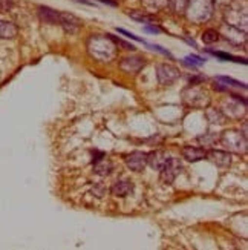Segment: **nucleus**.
<instances>
[{
	"label": "nucleus",
	"instance_id": "1",
	"mask_svg": "<svg viewBox=\"0 0 248 250\" xmlns=\"http://www.w3.org/2000/svg\"><path fill=\"white\" fill-rule=\"evenodd\" d=\"M86 48H88V52L92 59L98 60V62H104V63H109V62L115 60L116 54H118V48L109 34L91 36L88 39V43H86Z\"/></svg>",
	"mask_w": 248,
	"mask_h": 250
},
{
	"label": "nucleus",
	"instance_id": "2",
	"mask_svg": "<svg viewBox=\"0 0 248 250\" xmlns=\"http://www.w3.org/2000/svg\"><path fill=\"white\" fill-rule=\"evenodd\" d=\"M214 11V2L213 0H187V6L184 14L193 23H204L210 20Z\"/></svg>",
	"mask_w": 248,
	"mask_h": 250
},
{
	"label": "nucleus",
	"instance_id": "3",
	"mask_svg": "<svg viewBox=\"0 0 248 250\" xmlns=\"http://www.w3.org/2000/svg\"><path fill=\"white\" fill-rule=\"evenodd\" d=\"M221 145L225 146L230 152L234 154H245L247 152V135L238 129H229L219 137Z\"/></svg>",
	"mask_w": 248,
	"mask_h": 250
},
{
	"label": "nucleus",
	"instance_id": "4",
	"mask_svg": "<svg viewBox=\"0 0 248 250\" xmlns=\"http://www.w3.org/2000/svg\"><path fill=\"white\" fill-rule=\"evenodd\" d=\"M182 102L190 107H201V109H204V107L210 104V95L202 88H199V86L191 84L182 92Z\"/></svg>",
	"mask_w": 248,
	"mask_h": 250
},
{
	"label": "nucleus",
	"instance_id": "5",
	"mask_svg": "<svg viewBox=\"0 0 248 250\" xmlns=\"http://www.w3.org/2000/svg\"><path fill=\"white\" fill-rule=\"evenodd\" d=\"M225 23L234 26L242 31H247V8L244 6L241 9V5L238 3H231L227 11H225Z\"/></svg>",
	"mask_w": 248,
	"mask_h": 250
},
{
	"label": "nucleus",
	"instance_id": "6",
	"mask_svg": "<svg viewBox=\"0 0 248 250\" xmlns=\"http://www.w3.org/2000/svg\"><path fill=\"white\" fill-rule=\"evenodd\" d=\"M179 75H181L179 69L173 66V64L161 63L156 66V79L163 86H169L172 83H175L179 79Z\"/></svg>",
	"mask_w": 248,
	"mask_h": 250
},
{
	"label": "nucleus",
	"instance_id": "7",
	"mask_svg": "<svg viewBox=\"0 0 248 250\" xmlns=\"http://www.w3.org/2000/svg\"><path fill=\"white\" fill-rule=\"evenodd\" d=\"M161 170V181L164 184H172L176 177L182 170V165L178 158H167V161L164 163V166L159 169Z\"/></svg>",
	"mask_w": 248,
	"mask_h": 250
},
{
	"label": "nucleus",
	"instance_id": "8",
	"mask_svg": "<svg viewBox=\"0 0 248 250\" xmlns=\"http://www.w3.org/2000/svg\"><path fill=\"white\" fill-rule=\"evenodd\" d=\"M146 66V60L141 56H131V57H124L120 62V68L127 72V74H138L143 68Z\"/></svg>",
	"mask_w": 248,
	"mask_h": 250
},
{
	"label": "nucleus",
	"instance_id": "9",
	"mask_svg": "<svg viewBox=\"0 0 248 250\" xmlns=\"http://www.w3.org/2000/svg\"><path fill=\"white\" fill-rule=\"evenodd\" d=\"M58 25L68 32V34H75V32H78V29L83 26V21L75 17L74 14H69V13H60V21Z\"/></svg>",
	"mask_w": 248,
	"mask_h": 250
},
{
	"label": "nucleus",
	"instance_id": "10",
	"mask_svg": "<svg viewBox=\"0 0 248 250\" xmlns=\"http://www.w3.org/2000/svg\"><path fill=\"white\" fill-rule=\"evenodd\" d=\"M126 165L134 172H141L147 165V154L141 150H135L126 157Z\"/></svg>",
	"mask_w": 248,
	"mask_h": 250
},
{
	"label": "nucleus",
	"instance_id": "11",
	"mask_svg": "<svg viewBox=\"0 0 248 250\" xmlns=\"http://www.w3.org/2000/svg\"><path fill=\"white\" fill-rule=\"evenodd\" d=\"M206 158L218 167H229L231 165V154L230 152H225V150L211 149L207 152Z\"/></svg>",
	"mask_w": 248,
	"mask_h": 250
},
{
	"label": "nucleus",
	"instance_id": "12",
	"mask_svg": "<svg viewBox=\"0 0 248 250\" xmlns=\"http://www.w3.org/2000/svg\"><path fill=\"white\" fill-rule=\"evenodd\" d=\"M92 163H94V172L96 173V175L106 177L112 172V163L107 160L106 155L101 154V152L95 154V158L92 160Z\"/></svg>",
	"mask_w": 248,
	"mask_h": 250
},
{
	"label": "nucleus",
	"instance_id": "13",
	"mask_svg": "<svg viewBox=\"0 0 248 250\" xmlns=\"http://www.w3.org/2000/svg\"><path fill=\"white\" fill-rule=\"evenodd\" d=\"M207 155V150L204 147H198V146H186L182 149V157H184L187 161H191V163H196V161H201L204 160Z\"/></svg>",
	"mask_w": 248,
	"mask_h": 250
},
{
	"label": "nucleus",
	"instance_id": "14",
	"mask_svg": "<svg viewBox=\"0 0 248 250\" xmlns=\"http://www.w3.org/2000/svg\"><path fill=\"white\" fill-rule=\"evenodd\" d=\"M38 17L41 21L49 25H58L60 21V11H56L49 6H40L38 8Z\"/></svg>",
	"mask_w": 248,
	"mask_h": 250
},
{
	"label": "nucleus",
	"instance_id": "15",
	"mask_svg": "<svg viewBox=\"0 0 248 250\" xmlns=\"http://www.w3.org/2000/svg\"><path fill=\"white\" fill-rule=\"evenodd\" d=\"M167 154L164 150H152L150 154H147V165L155 169V170H159L161 167L164 166V163L167 161Z\"/></svg>",
	"mask_w": 248,
	"mask_h": 250
},
{
	"label": "nucleus",
	"instance_id": "16",
	"mask_svg": "<svg viewBox=\"0 0 248 250\" xmlns=\"http://www.w3.org/2000/svg\"><path fill=\"white\" fill-rule=\"evenodd\" d=\"M222 36H225V39L233 42V43H242L245 42V32L234 28V26H230L227 23L222 25Z\"/></svg>",
	"mask_w": 248,
	"mask_h": 250
},
{
	"label": "nucleus",
	"instance_id": "17",
	"mask_svg": "<svg viewBox=\"0 0 248 250\" xmlns=\"http://www.w3.org/2000/svg\"><path fill=\"white\" fill-rule=\"evenodd\" d=\"M132 190H134V184H132V181H129V180L116 181L112 186V189H111L112 195H115V197H121V198L127 197V195H131Z\"/></svg>",
	"mask_w": 248,
	"mask_h": 250
},
{
	"label": "nucleus",
	"instance_id": "18",
	"mask_svg": "<svg viewBox=\"0 0 248 250\" xmlns=\"http://www.w3.org/2000/svg\"><path fill=\"white\" fill-rule=\"evenodd\" d=\"M141 3L146 9V13L153 14L158 11H163L169 6V0H141Z\"/></svg>",
	"mask_w": 248,
	"mask_h": 250
},
{
	"label": "nucleus",
	"instance_id": "19",
	"mask_svg": "<svg viewBox=\"0 0 248 250\" xmlns=\"http://www.w3.org/2000/svg\"><path fill=\"white\" fill-rule=\"evenodd\" d=\"M17 32L19 29L13 21L0 20V39H14Z\"/></svg>",
	"mask_w": 248,
	"mask_h": 250
},
{
	"label": "nucleus",
	"instance_id": "20",
	"mask_svg": "<svg viewBox=\"0 0 248 250\" xmlns=\"http://www.w3.org/2000/svg\"><path fill=\"white\" fill-rule=\"evenodd\" d=\"M129 17H132L136 21H143V23H152L155 25V17L152 14L146 13V11H129Z\"/></svg>",
	"mask_w": 248,
	"mask_h": 250
},
{
	"label": "nucleus",
	"instance_id": "21",
	"mask_svg": "<svg viewBox=\"0 0 248 250\" xmlns=\"http://www.w3.org/2000/svg\"><path fill=\"white\" fill-rule=\"evenodd\" d=\"M216 82L224 84V88L225 89H229V88H236V89H247V84L245 83H241L238 80H233L230 77H216ZM230 91V89H229Z\"/></svg>",
	"mask_w": 248,
	"mask_h": 250
},
{
	"label": "nucleus",
	"instance_id": "22",
	"mask_svg": "<svg viewBox=\"0 0 248 250\" xmlns=\"http://www.w3.org/2000/svg\"><path fill=\"white\" fill-rule=\"evenodd\" d=\"M207 118L213 125H224L225 120H227V117L222 114L221 109H209L207 111Z\"/></svg>",
	"mask_w": 248,
	"mask_h": 250
},
{
	"label": "nucleus",
	"instance_id": "23",
	"mask_svg": "<svg viewBox=\"0 0 248 250\" xmlns=\"http://www.w3.org/2000/svg\"><path fill=\"white\" fill-rule=\"evenodd\" d=\"M169 6L175 14H184L187 0H169Z\"/></svg>",
	"mask_w": 248,
	"mask_h": 250
},
{
	"label": "nucleus",
	"instance_id": "24",
	"mask_svg": "<svg viewBox=\"0 0 248 250\" xmlns=\"http://www.w3.org/2000/svg\"><path fill=\"white\" fill-rule=\"evenodd\" d=\"M219 31L216 29H207V31H204V34H202V42L204 43H216L221 37H219Z\"/></svg>",
	"mask_w": 248,
	"mask_h": 250
},
{
	"label": "nucleus",
	"instance_id": "25",
	"mask_svg": "<svg viewBox=\"0 0 248 250\" xmlns=\"http://www.w3.org/2000/svg\"><path fill=\"white\" fill-rule=\"evenodd\" d=\"M213 56H216V57H219V59H224V60H230V62H238V63H247L245 62V59H239V57H233V56H230V54H225V52H216V51H210Z\"/></svg>",
	"mask_w": 248,
	"mask_h": 250
},
{
	"label": "nucleus",
	"instance_id": "26",
	"mask_svg": "<svg viewBox=\"0 0 248 250\" xmlns=\"http://www.w3.org/2000/svg\"><path fill=\"white\" fill-rule=\"evenodd\" d=\"M186 64H190L191 68H195V66H201V64L206 63V59H202V57H198V56H187L186 60H184Z\"/></svg>",
	"mask_w": 248,
	"mask_h": 250
},
{
	"label": "nucleus",
	"instance_id": "27",
	"mask_svg": "<svg viewBox=\"0 0 248 250\" xmlns=\"http://www.w3.org/2000/svg\"><path fill=\"white\" fill-rule=\"evenodd\" d=\"M216 140H218L216 137H214V135H210V134L198 137V141H199V143H202V146H211Z\"/></svg>",
	"mask_w": 248,
	"mask_h": 250
},
{
	"label": "nucleus",
	"instance_id": "28",
	"mask_svg": "<svg viewBox=\"0 0 248 250\" xmlns=\"http://www.w3.org/2000/svg\"><path fill=\"white\" fill-rule=\"evenodd\" d=\"M109 36H111V34H109ZM111 39L114 40V43H115L116 46H123L124 49H131V51L135 49L134 45H131V43H127V42H124V40H121V39H115L114 36H111Z\"/></svg>",
	"mask_w": 248,
	"mask_h": 250
},
{
	"label": "nucleus",
	"instance_id": "29",
	"mask_svg": "<svg viewBox=\"0 0 248 250\" xmlns=\"http://www.w3.org/2000/svg\"><path fill=\"white\" fill-rule=\"evenodd\" d=\"M13 8V2L11 0H0V11H8Z\"/></svg>",
	"mask_w": 248,
	"mask_h": 250
},
{
	"label": "nucleus",
	"instance_id": "30",
	"mask_svg": "<svg viewBox=\"0 0 248 250\" xmlns=\"http://www.w3.org/2000/svg\"><path fill=\"white\" fill-rule=\"evenodd\" d=\"M144 31L152 32V34H158V32H161V29L158 26H144Z\"/></svg>",
	"mask_w": 248,
	"mask_h": 250
},
{
	"label": "nucleus",
	"instance_id": "31",
	"mask_svg": "<svg viewBox=\"0 0 248 250\" xmlns=\"http://www.w3.org/2000/svg\"><path fill=\"white\" fill-rule=\"evenodd\" d=\"M213 2L221 3V5H229V3H231V0H213Z\"/></svg>",
	"mask_w": 248,
	"mask_h": 250
}]
</instances>
